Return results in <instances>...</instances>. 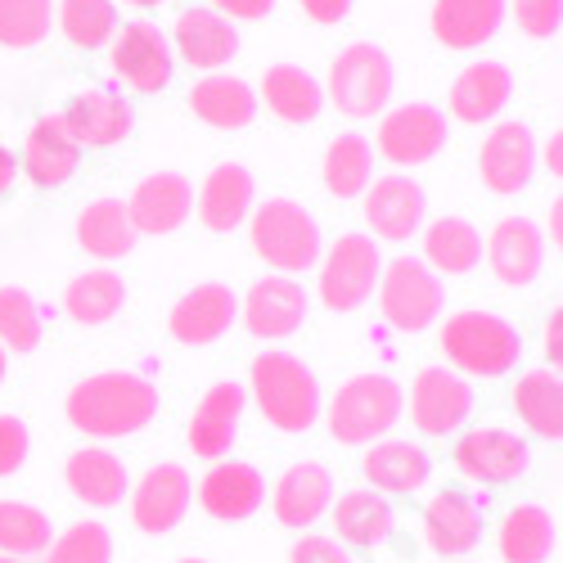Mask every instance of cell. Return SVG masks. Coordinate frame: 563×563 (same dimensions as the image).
<instances>
[{
	"mask_svg": "<svg viewBox=\"0 0 563 563\" xmlns=\"http://www.w3.org/2000/svg\"><path fill=\"white\" fill-rule=\"evenodd\" d=\"M424 532L433 554H446V559L468 554L483 541V509L474 500H464L460 492H438L424 509Z\"/></svg>",
	"mask_w": 563,
	"mask_h": 563,
	"instance_id": "f546056e",
	"label": "cell"
},
{
	"mask_svg": "<svg viewBox=\"0 0 563 563\" xmlns=\"http://www.w3.org/2000/svg\"><path fill=\"white\" fill-rule=\"evenodd\" d=\"M514 410L541 442H559L563 433V384L554 369H532L514 384Z\"/></svg>",
	"mask_w": 563,
	"mask_h": 563,
	"instance_id": "8d00e7d4",
	"label": "cell"
},
{
	"mask_svg": "<svg viewBox=\"0 0 563 563\" xmlns=\"http://www.w3.org/2000/svg\"><path fill=\"white\" fill-rule=\"evenodd\" d=\"M45 563H113V537L104 523H73L59 541L45 545Z\"/></svg>",
	"mask_w": 563,
	"mask_h": 563,
	"instance_id": "f6af8a7d",
	"label": "cell"
},
{
	"mask_svg": "<svg viewBox=\"0 0 563 563\" xmlns=\"http://www.w3.org/2000/svg\"><path fill=\"white\" fill-rule=\"evenodd\" d=\"M559 339H563V320L550 316V324H545V356H550V369L559 365Z\"/></svg>",
	"mask_w": 563,
	"mask_h": 563,
	"instance_id": "816d5d0a",
	"label": "cell"
},
{
	"mask_svg": "<svg viewBox=\"0 0 563 563\" xmlns=\"http://www.w3.org/2000/svg\"><path fill=\"white\" fill-rule=\"evenodd\" d=\"M455 468L464 478H474L483 487H500V483H519L532 464V451L519 433H505V429H468L455 451H451Z\"/></svg>",
	"mask_w": 563,
	"mask_h": 563,
	"instance_id": "30bf717a",
	"label": "cell"
},
{
	"mask_svg": "<svg viewBox=\"0 0 563 563\" xmlns=\"http://www.w3.org/2000/svg\"><path fill=\"white\" fill-rule=\"evenodd\" d=\"M424 208L429 199L410 176H379L365 185V221L379 240H393V244L410 240L424 225Z\"/></svg>",
	"mask_w": 563,
	"mask_h": 563,
	"instance_id": "ac0fdd59",
	"label": "cell"
},
{
	"mask_svg": "<svg viewBox=\"0 0 563 563\" xmlns=\"http://www.w3.org/2000/svg\"><path fill=\"white\" fill-rule=\"evenodd\" d=\"M195 212V190L180 172H154L135 185V195L126 199V217L135 234H172L185 225V217Z\"/></svg>",
	"mask_w": 563,
	"mask_h": 563,
	"instance_id": "e0dca14e",
	"label": "cell"
},
{
	"mask_svg": "<svg viewBox=\"0 0 563 563\" xmlns=\"http://www.w3.org/2000/svg\"><path fill=\"white\" fill-rule=\"evenodd\" d=\"M64 478L73 487V496L90 509H113L126 496V464L104 451V446H81L68 455Z\"/></svg>",
	"mask_w": 563,
	"mask_h": 563,
	"instance_id": "f1b7e54d",
	"label": "cell"
},
{
	"mask_svg": "<svg viewBox=\"0 0 563 563\" xmlns=\"http://www.w3.org/2000/svg\"><path fill=\"white\" fill-rule=\"evenodd\" d=\"M126 5H140V10H154V5H163V0H126Z\"/></svg>",
	"mask_w": 563,
	"mask_h": 563,
	"instance_id": "9f6ffc18",
	"label": "cell"
},
{
	"mask_svg": "<svg viewBox=\"0 0 563 563\" xmlns=\"http://www.w3.org/2000/svg\"><path fill=\"white\" fill-rule=\"evenodd\" d=\"M505 0H433V36L451 51H478L505 23Z\"/></svg>",
	"mask_w": 563,
	"mask_h": 563,
	"instance_id": "484cf974",
	"label": "cell"
},
{
	"mask_svg": "<svg viewBox=\"0 0 563 563\" xmlns=\"http://www.w3.org/2000/svg\"><path fill=\"white\" fill-rule=\"evenodd\" d=\"M483 253H487V266L500 285L523 289L545 266V234L537 230L532 217H505L483 240Z\"/></svg>",
	"mask_w": 563,
	"mask_h": 563,
	"instance_id": "4fadbf2b",
	"label": "cell"
},
{
	"mask_svg": "<svg viewBox=\"0 0 563 563\" xmlns=\"http://www.w3.org/2000/svg\"><path fill=\"white\" fill-rule=\"evenodd\" d=\"M505 10H514V19H519V27L537 41H550L563 23V0H509Z\"/></svg>",
	"mask_w": 563,
	"mask_h": 563,
	"instance_id": "bcb514c9",
	"label": "cell"
},
{
	"mask_svg": "<svg viewBox=\"0 0 563 563\" xmlns=\"http://www.w3.org/2000/svg\"><path fill=\"white\" fill-rule=\"evenodd\" d=\"M537 172V140L523 122H500L478 150V176L492 195H519Z\"/></svg>",
	"mask_w": 563,
	"mask_h": 563,
	"instance_id": "8fae6325",
	"label": "cell"
},
{
	"mask_svg": "<svg viewBox=\"0 0 563 563\" xmlns=\"http://www.w3.org/2000/svg\"><path fill=\"white\" fill-rule=\"evenodd\" d=\"M27 446H32V438H27L23 419L19 415H0V478L19 474V468L27 464Z\"/></svg>",
	"mask_w": 563,
	"mask_h": 563,
	"instance_id": "7dc6e473",
	"label": "cell"
},
{
	"mask_svg": "<svg viewBox=\"0 0 563 563\" xmlns=\"http://www.w3.org/2000/svg\"><path fill=\"white\" fill-rule=\"evenodd\" d=\"M240 415H244V388L240 384H212L190 419V451L199 460H225L240 433Z\"/></svg>",
	"mask_w": 563,
	"mask_h": 563,
	"instance_id": "d4e9b609",
	"label": "cell"
},
{
	"mask_svg": "<svg viewBox=\"0 0 563 563\" xmlns=\"http://www.w3.org/2000/svg\"><path fill=\"white\" fill-rule=\"evenodd\" d=\"M122 302H126V285H122V275L109 271V266L81 271L64 294V311L77 324H109L122 311Z\"/></svg>",
	"mask_w": 563,
	"mask_h": 563,
	"instance_id": "74e56055",
	"label": "cell"
},
{
	"mask_svg": "<svg viewBox=\"0 0 563 563\" xmlns=\"http://www.w3.org/2000/svg\"><path fill=\"white\" fill-rule=\"evenodd\" d=\"M55 27V0H0V45L32 51Z\"/></svg>",
	"mask_w": 563,
	"mask_h": 563,
	"instance_id": "7bdbcfd3",
	"label": "cell"
},
{
	"mask_svg": "<svg viewBox=\"0 0 563 563\" xmlns=\"http://www.w3.org/2000/svg\"><path fill=\"white\" fill-rule=\"evenodd\" d=\"M509 96H514L509 68L496 64V59H478V64H468V68L451 81L446 104H451V113H455L460 122H492V118L509 104Z\"/></svg>",
	"mask_w": 563,
	"mask_h": 563,
	"instance_id": "4316f807",
	"label": "cell"
},
{
	"mask_svg": "<svg viewBox=\"0 0 563 563\" xmlns=\"http://www.w3.org/2000/svg\"><path fill=\"white\" fill-rule=\"evenodd\" d=\"M199 500H203V509L212 514V519L240 523V519H249V514L262 509L266 483L244 460H217V468H208V478L199 483Z\"/></svg>",
	"mask_w": 563,
	"mask_h": 563,
	"instance_id": "ffe728a7",
	"label": "cell"
},
{
	"mask_svg": "<svg viewBox=\"0 0 563 563\" xmlns=\"http://www.w3.org/2000/svg\"><path fill=\"white\" fill-rule=\"evenodd\" d=\"M77 244L100 257V262H118L135 249V225L126 217L122 199H90L77 217Z\"/></svg>",
	"mask_w": 563,
	"mask_h": 563,
	"instance_id": "836d02e7",
	"label": "cell"
},
{
	"mask_svg": "<svg viewBox=\"0 0 563 563\" xmlns=\"http://www.w3.org/2000/svg\"><path fill=\"white\" fill-rule=\"evenodd\" d=\"M68 424L86 438H131L158 415V388L140 374L104 369L68 393Z\"/></svg>",
	"mask_w": 563,
	"mask_h": 563,
	"instance_id": "6da1fadb",
	"label": "cell"
},
{
	"mask_svg": "<svg viewBox=\"0 0 563 563\" xmlns=\"http://www.w3.org/2000/svg\"><path fill=\"white\" fill-rule=\"evenodd\" d=\"M180 563H208V559H180Z\"/></svg>",
	"mask_w": 563,
	"mask_h": 563,
	"instance_id": "91938a15",
	"label": "cell"
},
{
	"mask_svg": "<svg viewBox=\"0 0 563 563\" xmlns=\"http://www.w3.org/2000/svg\"><path fill=\"white\" fill-rule=\"evenodd\" d=\"M257 104H266L279 122L302 126V122H316V118H320V109H324V86H320L307 68H298V64H275V68H266V77H262Z\"/></svg>",
	"mask_w": 563,
	"mask_h": 563,
	"instance_id": "4dcf8cb0",
	"label": "cell"
},
{
	"mask_svg": "<svg viewBox=\"0 0 563 563\" xmlns=\"http://www.w3.org/2000/svg\"><path fill=\"white\" fill-rule=\"evenodd\" d=\"M5 369H10V365H5V347H0V384H5Z\"/></svg>",
	"mask_w": 563,
	"mask_h": 563,
	"instance_id": "6f0895ef",
	"label": "cell"
},
{
	"mask_svg": "<svg viewBox=\"0 0 563 563\" xmlns=\"http://www.w3.org/2000/svg\"><path fill=\"white\" fill-rule=\"evenodd\" d=\"M221 19H244V23H257L275 10V0H212Z\"/></svg>",
	"mask_w": 563,
	"mask_h": 563,
	"instance_id": "681fc988",
	"label": "cell"
},
{
	"mask_svg": "<svg viewBox=\"0 0 563 563\" xmlns=\"http://www.w3.org/2000/svg\"><path fill=\"white\" fill-rule=\"evenodd\" d=\"M379 244L369 234H339L320 266V302L330 311H356L374 289H379Z\"/></svg>",
	"mask_w": 563,
	"mask_h": 563,
	"instance_id": "ba28073f",
	"label": "cell"
},
{
	"mask_svg": "<svg viewBox=\"0 0 563 563\" xmlns=\"http://www.w3.org/2000/svg\"><path fill=\"white\" fill-rule=\"evenodd\" d=\"M365 478L379 496H415L433 478V460L415 442H379L365 455Z\"/></svg>",
	"mask_w": 563,
	"mask_h": 563,
	"instance_id": "d6a6232c",
	"label": "cell"
},
{
	"mask_svg": "<svg viewBox=\"0 0 563 563\" xmlns=\"http://www.w3.org/2000/svg\"><path fill=\"white\" fill-rule=\"evenodd\" d=\"M298 5L307 10V19H311V23H324V27H334V23H343V19H347L352 0H298Z\"/></svg>",
	"mask_w": 563,
	"mask_h": 563,
	"instance_id": "f907efd6",
	"label": "cell"
},
{
	"mask_svg": "<svg viewBox=\"0 0 563 563\" xmlns=\"http://www.w3.org/2000/svg\"><path fill=\"white\" fill-rule=\"evenodd\" d=\"M234 311L240 302L225 285H195L172 307V339L185 347H208L234 324Z\"/></svg>",
	"mask_w": 563,
	"mask_h": 563,
	"instance_id": "44dd1931",
	"label": "cell"
},
{
	"mask_svg": "<svg viewBox=\"0 0 563 563\" xmlns=\"http://www.w3.org/2000/svg\"><path fill=\"white\" fill-rule=\"evenodd\" d=\"M401 406H406V393L397 379H388V374H352V379L334 393L324 415H330L334 442L361 446V442L384 438L401 419Z\"/></svg>",
	"mask_w": 563,
	"mask_h": 563,
	"instance_id": "5b68a950",
	"label": "cell"
},
{
	"mask_svg": "<svg viewBox=\"0 0 563 563\" xmlns=\"http://www.w3.org/2000/svg\"><path fill=\"white\" fill-rule=\"evenodd\" d=\"M397 86V68L379 45H347L334 55L330 77H324V100L347 118H379Z\"/></svg>",
	"mask_w": 563,
	"mask_h": 563,
	"instance_id": "8992f818",
	"label": "cell"
},
{
	"mask_svg": "<svg viewBox=\"0 0 563 563\" xmlns=\"http://www.w3.org/2000/svg\"><path fill=\"white\" fill-rule=\"evenodd\" d=\"M406 406H410V419H415L419 433L446 438V433H455L464 424L468 415H474V388H468L455 369L429 365V369L415 374Z\"/></svg>",
	"mask_w": 563,
	"mask_h": 563,
	"instance_id": "9c48e42d",
	"label": "cell"
},
{
	"mask_svg": "<svg viewBox=\"0 0 563 563\" xmlns=\"http://www.w3.org/2000/svg\"><path fill=\"white\" fill-rule=\"evenodd\" d=\"M289 563H352V554H347L334 537H316V532H307V537L294 541Z\"/></svg>",
	"mask_w": 563,
	"mask_h": 563,
	"instance_id": "c3c4849f",
	"label": "cell"
},
{
	"mask_svg": "<svg viewBox=\"0 0 563 563\" xmlns=\"http://www.w3.org/2000/svg\"><path fill=\"white\" fill-rule=\"evenodd\" d=\"M442 356L474 379H500L519 365L523 343L514 334V324L492 311H455L442 324Z\"/></svg>",
	"mask_w": 563,
	"mask_h": 563,
	"instance_id": "3957f363",
	"label": "cell"
},
{
	"mask_svg": "<svg viewBox=\"0 0 563 563\" xmlns=\"http://www.w3.org/2000/svg\"><path fill=\"white\" fill-rule=\"evenodd\" d=\"M545 167H550V172H559V135H554V140H545Z\"/></svg>",
	"mask_w": 563,
	"mask_h": 563,
	"instance_id": "db71d44e",
	"label": "cell"
},
{
	"mask_svg": "<svg viewBox=\"0 0 563 563\" xmlns=\"http://www.w3.org/2000/svg\"><path fill=\"white\" fill-rule=\"evenodd\" d=\"M0 563H19V559H10V554H0Z\"/></svg>",
	"mask_w": 563,
	"mask_h": 563,
	"instance_id": "680465c9",
	"label": "cell"
},
{
	"mask_svg": "<svg viewBox=\"0 0 563 563\" xmlns=\"http://www.w3.org/2000/svg\"><path fill=\"white\" fill-rule=\"evenodd\" d=\"M195 500V483L180 464H154L131 496V523L145 537H167Z\"/></svg>",
	"mask_w": 563,
	"mask_h": 563,
	"instance_id": "9a60e30c",
	"label": "cell"
},
{
	"mask_svg": "<svg viewBox=\"0 0 563 563\" xmlns=\"http://www.w3.org/2000/svg\"><path fill=\"white\" fill-rule=\"evenodd\" d=\"M55 541V528L51 519L27 505V500H0V550L10 559L19 554H45V545Z\"/></svg>",
	"mask_w": 563,
	"mask_h": 563,
	"instance_id": "60d3db41",
	"label": "cell"
},
{
	"mask_svg": "<svg viewBox=\"0 0 563 563\" xmlns=\"http://www.w3.org/2000/svg\"><path fill=\"white\" fill-rule=\"evenodd\" d=\"M253 212V172L240 163H221L208 172L203 190H199V217L208 230L230 234L240 230L244 217Z\"/></svg>",
	"mask_w": 563,
	"mask_h": 563,
	"instance_id": "83f0119b",
	"label": "cell"
},
{
	"mask_svg": "<svg viewBox=\"0 0 563 563\" xmlns=\"http://www.w3.org/2000/svg\"><path fill=\"white\" fill-rule=\"evenodd\" d=\"M424 266L429 271H442V275H468L478 262H483V234L474 221L464 217H442L429 225L424 234Z\"/></svg>",
	"mask_w": 563,
	"mask_h": 563,
	"instance_id": "d590c367",
	"label": "cell"
},
{
	"mask_svg": "<svg viewBox=\"0 0 563 563\" xmlns=\"http://www.w3.org/2000/svg\"><path fill=\"white\" fill-rule=\"evenodd\" d=\"M369 180H374V145L356 131L339 135L330 154H324V185H330V195L356 199V195H365Z\"/></svg>",
	"mask_w": 563,
	"mask_h": 563,
	"instance_id": "ab89813d",
	"label": "cell"
},
{
	"mask_svg": "<svg viewBox=\"0 0 563 563\" xmlns=\"http://www.w3.org/2000/svg\"><path fill=\"white\" fill-rule=\"evenodd\" d=\"M113 73L140 90V96H158L172 81V45L163 27L154 23H126L113 36Z\"/></svg>",
	"mask_w": 563,
	"mask_h": 563,
	"instance_id": "7c38bea8",
	"label": "cell"
},
{
	"mask_svg": "<svg viewBox=\"0 0 563 563\" xmlns=\"http://www.w3.org/2000/svg\"><path fill=\"white\" fill-rule=\"evenodd\" d=\"M307 316V294L289 275H266L249 289L244 324L253 339H289Z\"/></svg>",
	"mask_w": 563,
	"mask_h": 563,
	"instance_id": "d6986e66",
	"label": "cell"
},
{
	"mask_svg": "<svg viewBox=\"0 0 563 563\" xmlns=\"http://www.w3.org/2000/svg\"><path fill=\"white\" fill-rule=\"evenodd\" d=\"M253 401L279 433H307L320 415V384L307 361L289 352H262L253 361Z\"/></svg>",
	"mask_w": 563,
	"mask_h": 563,
	"instance_id": "7a4b0ae2",
	"label": "cell"
},
{
	"mask_svg": "<svg viewBox=\"0 0 563 563\" xmlns=\"http://www.w3.org/2000/svg\"><path fill=\"white\" fill-rule=\"evenodd\" d=\"M190 109H195V118H203L217 131H240V126H249L257 118V90L244 77L212 73V77L195 81Z\"/></svg>",
	"mask_w": 563,
	"mask_h": 563,
	"instance_id": "1f68e13d",
	"label": "cell"
},
{
	"mask_svg": "<svg viewBox=\"0 0 563 563\" xmlns=\"http://www.w3.org/2000/svg\"><path fill=\"white\" fill-rule=\"evenodd\" d=\"M23 167H27V180L41 185V190H55V185L77 176L81 150L73 145V135L64 131L59 113H45L27 131V140H23Z\"/></svg>",
	"mask_w": 563,
	"mask_h": 563,
	"instance_id": "cb8c5ba5",
	"label": "cell"
},
{
	"mask_svg": "<svg viewBox=\"0 0 563 563\" xmlns=\"http://www.w3.org/2000/svg\"><path fill=\"white\" fill-rule=\"evenodd\" d=\"M330 519L343 545H379L393 532V505L379 492H347L330 505Z\"/></svg>",
	"mask_w": 563,
	"mask_h": 563,
	"instance_id": "e575fe53",
	"label": "cell"
},
{
	"mask_svg": "<svg viewBox=\"0 0 563 563\" xmlns=\"http://www.w3.org/2000/svg\"><path fill=\"white\" fill-rule=\"evenodd\" d=\"M253 249L275 275H302L320 262V225L316 217L294 199H266L253 212Z\"/></svg>",
	"mask_w": 563,
	"mask_h": 563,
	"instance_id": "277c9868",
	"label": "cell"
},
{
	"mask_svg": "<svg viewBox=\"0 0 563 563\" xmlns=\"http://www.w3.org/2000/svg\"><path fill=\"white\" fill-rule=\"evenodd\" d=\"M59 122L73 135L77 150H109L131 135V104L109 86H90L64 104Z\"/></svg>",
	"mask_w": 563,
	"mask_h": 563,
	"instance_id": "5bb4252c",
	"label": "cell"
},
{
	"mask_svg": "<svg viewBox=\"0 0 563 563\" xmlns=\"http://www.w3.org/2000/svg\"><path fill=\"white\" fill-rule=\"evenodd\" d=\"M442 285L424 257H397L379 271V311L401 334H419L442 316Z\"/></svg>",
	"mask_w": 563,
	"mask_h": 563,
	"instance_id": "52a82bcc",
	"label": "cell"
},
{
	"mask_svg": "<svg viewBox=\"0 0 563 563\" xmlns=\"http://www.w3.org/2000/svg\"><path fill=\"white\" fill-rule=\"evenodd\" d=\"M275 519L285 523V528H311L320 514H330L334 505V478H330V468L316 464V460H302L294 464L285 478L275 483Z\"/></svg>",
	"mask_w": 563,
	"mask_h": 563,
	"instance_id": "7402d4cb",
	"label": "cell"
},
{
	"mask_svg": "<svg viewBox=\"0 0 563 563\" xmlns=\"http://www.w3.org/2000/svg\"><path fill=\"white\" fill-rule=\"evenodd\" d=\"M0 347L36 352L41 347V311L23 289H0Z\"/></svg>",
	"mask_w": 563,
	"mask_h": 563,
	"instance_id": "ee69618b",
	"label": "cell"
},
{
	"mask_svg": "<svg viewBox=\"0 0 563 563\" xmlns=\"http://www.w3.org/2000/svg\"><path fill=\"white\" fill-rule=\"evenodd\" d=\"M176 51L190 68L217 73L221 64H230L240 55V32H234V23L221 19L217 10H185L176 19Z\"/></svg>",
	"mask_w": 563,
	"mask_h": 563,
	"instance_id": "603a6c76",
	"label": "cell"
},
{
	"mask_svg": "<svg viewBox=\"0 0 563 563\" xmlns=\"http://www.w3.org/2000/svg\"><path fill=\"white\" fill-rule=\"evenodd\" d=\"M446 145V118L433 104H401L379 122V150L397 167H419Z\"/></svg>",
	"mask_w": 563,
	"mask_h": 563,
	"instance_id": "2e32d148",
	"label": "cell"
},
{
	"mask_svg": "<svg viewBox=\"0 0 563 563\" xmlns=\"http://www.w3.org/2000/svg\"><path fill=\"white\" fill-rule=\"evenodd\" d=\"M55 14H59L64 36L77 45V51H100V45H109V36L118 32L113 0H64V5H55Z\"/></svg>",
	"mask_w": 563,
	"mask_h": 563,
	"instance_id": "b9f144b4",
	"label": "cell"
},
{
	"mask_svg": "<svg viewBox=\"0 0 563 563\" xmlns=\"http://www.w3.org/2000/svg\"><path fill=\"white\" fill-rule=\"evenodd\" d=\"M14 176H19V158H14L10 150H0V195H5L10 185H14Z\"/></svg>",
	"mask_w": 563,
	"mask_h": 563,
	"instance_id": "f5cc1de1",
	"label": "cell"
},
{
	"mask_svg": "<svg viewBox=\"0 0 563 563\" xmlns=\"http://www.w3.org/2000/svg\"><path fill=\"white\" fill-rule=\"evenodd\" d=\"M563 234V221H559V203L550 208V225H545V240H559Z\"/></svg>",
	"mask_w": 563,
	"mask_h": 563,
	"instance_id": "11a10c76",
	"label": "cell"
},
{
	"mask_svg": "<svg viewBox=\"0 0 563 563\" xmlns=\"http://www.w3.org/2000/svg\"><path fill=\"white\" fill-rule=\"evenodd\" d=\"M554 554V519L541 505H514L500 523L505 563H545Z\"/></svg>",
	"mask_w": 563,
	"mask_h": 563,
	"instance_id": "f35d334b",
	"label": "cell"
}]
</instances>
